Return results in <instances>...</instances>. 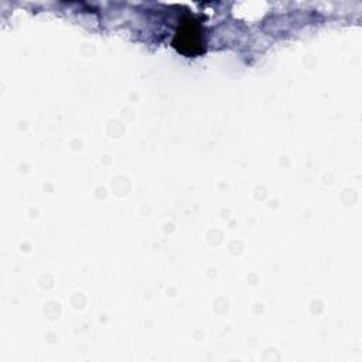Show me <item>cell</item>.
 <instances>
[{"label": "cell", "mask_w": 362, "mask_h": 362, "mask_svg": "<svg viewBox=\"0 0 362 362\" xmlns=\"http://www.w3.org/2000/svg\"><path fill=\"white\" fill-rule=\"evenodd\" d=\"M187 26L184 28H180L177 33V37L174 42V46L180 48V51L187 54V48H190V54L199 53V48L201 47V40H200V33L194 27L192 20L185 21Z\"/></svg>", "instance_id": "obj_1"}]
</instances>
